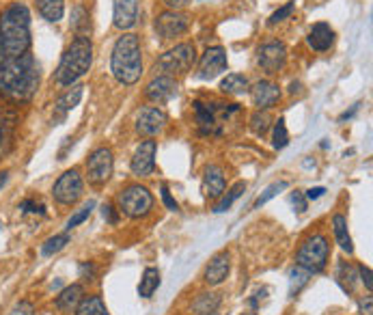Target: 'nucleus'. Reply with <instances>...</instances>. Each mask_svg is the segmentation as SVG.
Segmentation results:
<instances>
[{
    "label": "nucleus",
    "instance_id": "1",
    "mask_svg": "<svg viewBox=\"0 0 373 315\" xmlns=\"http://www.w3.org/2000/svg\"><path fill=\"white\" fill-rule=\"evenodd\" d=\"M39 87V63L33 54L7 59L0 67V95L11 102H28Z\"/></svg>",
    "mask_w": 373,
    "mask_h": 315
},
{
    "label": "nucleus",
    "instance_id": "2",
    "mask_svg": "<svg viewBox=\"0 0 373 315\" xmlns=\"http://www.w3.org/2000/svg\"><path fill=\"white\" fill-rule=\"evenodd\" d=\"M0 43L7 59L26 54L31 48V13L22 3H13L0 15Z\"/></svg>",
    "mask_w": 373,
    "mask_h": 315
},
{
    "label": "nucleus",
    "instance_id": "3",
    "mask_svg": "<svg viewBox=\"0 0 373 315\" xmlns=\"http://www.w3.org/2000/svg\"><path fill=\"white\" fill-rule=\"evenodd\" d=\"M110 72L121 84H136L142 74V52L136 35H121L112 48L110 56Z\"/></svg>",
    "mask_w": 373,
    "mask_h": 315
},
{
    "label": "nucleus",
    "instance_id": "4",
    "mask_svg": "<svg viewBox=\"0 0 373 315\" xmlns=\"http://www.w3.org/2000/svg\"><path fill=\"white\" fill-rule=\"evenodd\" d=\"M93 61V43L89 37H76L69 48L65 50L63 59L56 69V82L63 87H72L74 82H78L84 74L89 72Z\"/></svg>",
    "mask_w": 373,
    "mask_h": 315
},
{
    "label": "nucleus",
    "instance_id": "5",
    "mask_svg": "<svg viewBox=\"0 0 373 315\" xmlns=\"http://www.w3.org/2000/svg\"><path fill=\"white\" fill-rule=\"evenodd\" d=\"M328 257H330V244H328L326 236L315 234V236H308L300 244V248L296 253V264H298V268L306 270L308 274H318L326 268Z\"/></svg>",
    "mask_w": 373,
    "mask_h": 315
},
{
    "label": "nucleus",
    "instance_id": "6",
    "mask_svg": "<svg viewBox=\"0 0 373 315\" xmlns=\"http://www.w3.org/2000/svg\"><path fill=\"white\" fill-rule=\"evenodd\" d=\"M117 206H119V212H123L128 218H145L154 210V196L149 188L140 184H132L119 192Z\"/></svg>",
    "mask_w": 373,
    "mask_h": 315
},
{
    "label": "nucleus",
    "instance_id": "7",
    "mask_svg": "<svg viewBox=\"0 0 373 315\" xmlns=\"http://www.w3.org/2000/svg\"><path fill=\"white\" fill-rule=\"evenodd\" d=\"M240 108L238 104H205V102H194V112H196V123L203 134H220L222 132V119H229L236 114Z\"/></svg>",
    "mask_w": 373,
    "mask_h": 315
},
{
    "label": "nucleus",
    "instance_id": "8",
    "mask_svg": "<svg viewBox=\"0 0 373 315\" xmlns=\"http://www.w3.org/2000/svg\"><path fill=\"white\" fill-rule=\"evenodd\" d=\"M196 61V50L192 43H179L175 48H170L168 52H164L158 63H156V69L162 72V76H179V74H186L190 72V67L194 65Z\"/></svg>",
    "mask_w": 373,
    "mask_h": 315
},
{
    "label": "nucleus",
    "instance_id": "9",
    "mask_svg": "<svg viewBox=\"0 0 373 315\" xmlns=\"http://www.w3.org/2000/svg\"><path fill=\"white\" fill-rule=\"evenodd\" d=\"M82 177L76 168L72 170H65V173L56 180L54 188H52V196H54V201L56 203H61V206H74L78 199L82 196Z\"/></svg>",
    "mask_w": 373,
    "mask_h": 315
},
{
    "label": "nucleus",
    "instance_id": "10",
    "mask_svg": "<svg viewBox=\"0 0 373 315\" xmlns=\"http://www.w3.org/2000/svg\"><path fill=\"white\" fill-rule=\"evenodd\" d=\"M112 168H114V158L112 152L108 147H100L95 149L89 160H87V173H89V182L93 186H104L110 175H112Z\"/></svg>",
    "mask_w": 373,
    "mask_h": 315
},
{
    "label": "nucleus",
    "instance_id": "11",
    "mask_svg": "<svg viewBox=\"0 0 373 315\" xmlns=\"http://www.w3.org/2000/svg\"><path fill=\"white\" fill-rule=\"evenodd\" d=\"M287 63V48L280 41H268L257 48V65L266 74H278Z\"/></svg>",
    "mask_w": 373,
    "mask_h": 315
},
{
    "label": "nucleus",
    "instance_id": "12",
    "mask_svg": "<svg viewBox=\"0 0 373 315\" xmlns=\"http://www.w3.org/2000/svg\"><path fill=\"white\" fill-rule=\"evenodd\" d=\"M229 67V61H226V52L222 48H208L203 52V56H201L198 61V72L196 76L201 80H214L216 76H220L222 72H226Z\"/></svg>",
    "mask_w": 373,
    "mask_h": 315
},
{
    "label": "nucleus",
    "instance_id": "13",
    "mask_svg": "<svg viewBox=\"0 0 373 315\" xmlns=\"http://www.w3.org/2000/svg\"><path fill=\"white\" fill-rule=\"evenodd\" d=\"M190 20L182 11H164L156 18V31L162 39H173L188 31Z\"/></svg>",
    "mask_w": 373,
    "mask_h": 315
},
{
    "label": "nucleus",
    "instance_id": "14",
    "mask_svg": "<svg viewBox=\"0 0 373 315\" xmlns=\"http://www.w3.org/2000/svg\"><path fill=\"white\" fill-rule=\"evenodd\" d=\"M156 152H158V142L156 140H142L138 149L134 152L132 158V173L138 177H149L156 168Z\"/></svg>",
    "mask_w": 373,
    "mask_h": 315
},
{
    "label": "nucleus",
    "instance_id": "15",
    "mask_svg": "<svg viewBox=\"0 0 373 315\" xmlns=\"http://www.w3.org/2000/svg\"><path fill=\"white\" fill-rule=\"evenodd\" d=\"M18 112L13 108L0 106V160H3L15 145Z\"/></svg>",
    "mask_w": 373,
    "mask_h": 315
},
{
    "label": "nucleus",
    "instance_id": "16",
    "mask_svg": "<svg viewBox=\"0 0 373 315\" xmlns=\"http://www.w3.org/2000/svg\"><path fill=\"white\" fill-rule=\"evenodd\" d=\"M168 123V117H166V112L160 110V108H142L138 112V117H136V130L138 134H145V136H156L160 134Z\"/></svg>",
    "mask_w": 373,
    "mask_h": 315
},
{
    "label": "nucleus",
    "instance_id": "17",
    "mask_svg": "<svg viewBox=\"0 0 373 315\" xmlns=\"http://www.w3.org/2000/svg\"><path fill=\"white\" fill-rule=\"evenodd\" d=\"M175 93H177V82L170 76L154 78L145 89V98L154 104H166L168 100H173Z\"/></svg>",
    "mask_w": 373,
    "mask_h": 315
},
{
    "label": "nucleus",
    "instance_id": "18",
    "mask_svg": "<svg viewBox=\"0 0 373 315\" xmlns=\"http://www.w3.org/2000/svg\"><path fill=\"white\" fill-rule=\"evenodd\" d=\"M138 0H112V24L119 31H128L136 24Z\"/></svg>",
    "mask_w": 373,
    "mask_h": 315
},
{
    "label": "nucleus",
    "instance_id": "19",
    "mask_svg": "<svg viewBox=\"0 0 373 315\" xmlns=\"http://www.w3.org/2000/svg\"><path fill=\"white\" fill-rule=\"evenodd\" d=\"M250 100H252L255 106L268 110L274 104H278L280 89L276 87L274 82H270V80H259V82H255L252 87H250Z\"/></svg>",
    "mask_w": 373,
    "mask_h": 315
},
{
    "label": "nucleus",
    "instance_id": "20",
    "mask_svg": "<svg viewBox=\"0 0 373 315\" xmlns=\"http://www.w3.org/2000/svg\"><path fill=\"white\" fill-rule=\"evenodd\" d=\"M229 270H231V262H229V253H218L214 260L208 264L205 272H203V281L212 288L224 283L229 276Z\"/></svg>",
    "mask_w": 373,
    "mask_h": 315
},
{
    "label": "nucleus",
    "instance_id": "21",
    "mask_svg": "<svg viewBox=\"0 0 373 315\" xmlns=\"http://www.w3.org/2000/svg\"><path fill=\"white\" fill-rule=\"evenodd\" d=\"M224 188H226V180H224L222 168L216 164H210L205 168V175H203V194L208 199H218V196H222Z\"/></svg>",
    "mask_w": 373,
    "mask_h": 315
},
{
    "label": "nucleus",
    "instance_id": "22",
    "mask_svg": "<svg viewBox=\"0 0 373 315\" xmlns=\"http://www.w3.org/2000/svg\"><path fill=\"white\" fill-rule=\"evenodd\" d=\"M308 46L313 50H318V52H326L332 43H334V31L330 28V24L326 22H318L315 24L311 31H308V37H306Z\"/></svg>",
    "mask_w": 373,
    "mask_h": 315
},
{
    "label": "nucleus",
    "instance_id": "23",
    "mask_svg": "<svg viewBox=\"0 0 373 315\" xmlns=\"http://www.w3.org/2000/svg\"><path fill=\"white\" fill-rule=\"evenodd\" d=\"M84 298V288L80 283H74L69 288H65L59 296H56V309L63 311V313H72L78 309V304Z\"/></svg>",
    "mask_w": 373,
    "mask_h": 315
},
{
    "label": "nucleus",
    "instance_id": "24",
    "mask_svg": "<svg viewBox=\"0 0 373 315\" xmlns=\"http://www.w3.org/2000/svg\"><path fill=\"white\" fill-rule=\"evenodd\" d=\"M332 232H334V240L341 246V250L352 255L354 253V244H352V236L348 232V218L343 216V214H334V218H332Z\"/></svg>",
    "mask_w": 373,
    "mask_h": 315
},
{
    "label": "nucleus",
    "instance_id": "25",
    "mask_svg": "<svg viewBox=\"0 0 373 315\" xmlns=\"http://www.w3.org/2000/svg\"><path fill=\"white\" fill-rule=\"evenodd\" d=\"M158 288H160V272H158V268H145L142 279L138 283V296L140 298H151Z\"/></svg>",
    "mask_w": 373,
    "mask_h": 315
},
{
    "label": "nucleus",
    "instance_id": "26",
    "mask_svg": "<svg viewBox=\"0 0 373 315\" xmlns=\"http://www.w3.org/2000/svg\"><path fill=\"white\" fill-rule=\"evenodd\" d=\"M35 3L48 22H59L65 13V0H35Z\"/></svg>",
    "mask_w": 373,
    "mask_h": 315
},
{
    "label": "nucleus",
    "instance_id": "27",
    "mask_svg": "<svg viewBox=\"0 0 373 315\" xmlns=\"http://www.w3.org/2000/svg\"><path fill=\"white\" fill-rule=\"evenodd\" d=\"M220 91L226 95H240L244 91H248V78L242 74H229L222 82H220Z\"/></svg>",
    "mask_w": 373,
    "mask_h": 315
},
{
    "label": "nucleus",
    "instance_id": "28",
    "mask_svg": "<svg viewBox=\"0 0 373 315\" xmlns=\"http://www.w3.org/2000/svg\"><path fill=\"white\" fill-rule=\"evenodd\" d=\"M82 91H84L82 84H74V87H72L67 93H63L59 100H56V112L67 114L69 110H74V108L78 106L80 98H82Z\"/></svg>",
    "mask_w": 373,
    "mask_h": 315
},
{
    "label": "nucleus",
    "instance_id": "29",
    "mask_svg": "<svg viewBox=\"0 0 373 315\" xmlns=\"http://www.w3.org/2000/svg\"><path fill=\"white\" fill-rule=\"evenodd\" d=\"M76 315H110V313L100 296H89L82 298V302L76 309Z\"/></svg>",
    "mask_w": 373,
    "mask_h": 315
},
{
    "label": "nucleus",
    "instance_id": "30",
    "mask_svg": "<svg viewBox=\"0 0 373 315\" xmlns=\"http://www.w3.org/2000/svg\"><path fill=\"white\" fill-rule=\"evenodd\" d=\"M218 307H220V296H218V294H201V296L192 302V311L198 313V315L216 313Z\"/></svg>",
    "mask_w": 373,
    "mask_h": 315
},
{
    "label": "nucleus",
    "instance_id": "31",
    "mask_svg": "<svg viewBox=\"0 0 373 315\" xmlns=\"http://www.w3.org/2000/svg\"><path fill=\"white\" fill-rule=\"evenodd\" d=\"M244 190H246V184H244V182H238V184H236V186H233L231 190H229V192H226V196L222 199V201H220V203H218V206L214 208V212H216V214H222V212H226V210H229V208H231V206H233V203L238 201V199H240V196L244 194Z\"/></svg>",
    "mask_w": 373,
    "mask_h": 315
},
{
    "label": "nucleus",
    "instance_id": "32",
    "mask_svg": "<svg viewBox=\"0 0 373 315\" xmlns=\"http://www.w3.org/2000/svg\"><path fill=\"white\" fill-rule=\"evenodd\" d=\"M72 26H74V31L78 33V37H87L84 33L91 28V22H89V13L84 11L82 7H76L74 13H72Z\"/></svg>",
    "mask_w": 373,
    "mask_h": 315
},
{
    "label": "nucleus",
    "instance_id": "33",
    "mask_svg": "<svg viewBox=\"0 0 373 315\" xmlns=\"http://www.w3.org/2000/svg\"><path fill=\"white\" fill-rule=\"evenodd\" d=\"M67 244H69V236H67V234H56V236H52V238H48V240L43 242V246H41V255L50 257V255H54V253L63 250Z\"/></svg>",
    "mask_w": 373,
    "mask_h": 315
},
{
    "label": "nucleus",
    "instance_id": "34",
    "mask_svg": "<svg viewBox=\"0 0 373 315\" xmlns=\"http://www.w3.org/2000/svg\"><path fill=\"white\" fill-rule=\"evenodd\" d=\"M270 123H272V117H270V114L264 110H259V112H255L252 114V117H250V130L257 134V136H264L268 130H270Z\"/></svg>",
    "mask_w": 373,
    "mask_h": 315
},
{
    "label": "nucleus",
    "instance_id": "35",
    "mask_svg": "<svg viewBox=\"0 0 373 315\" xmlns=\"http://www.w3.org/2000/svg\"><path fill=\"white\" fill-rule=\"evenodd\" d=\"M337 279H339V283L343 285V290L352 292V290H354V281H356V270L350 268L346 262H341V264H339V270H337Z\"/></svg>",
    "mask_w": 373,
    "mask_h": 315
},
{
    "label": "nucleus",
    "instance_id": "36",
    "mask_svg": "<svg viewBox=\"0 0 373 315\" xmlns=\"http://www.w3.org/2000/svg\"><path fill=\"white\" fill-rule=\"evenodd\" d=\"M272 145H274V149H285L287 145H290V132H287L285 119H278L276 126H274V132H272Z\"/></svg>",
    "mask_w": 373,
    "mask_h": 315
},
{
    "label": "nucleus",
    "instance_id": "37",
    "mask_svg": "<svg viewBox=\"0 0 373 315\" xmlns=\"http://www.w3.org/2000/svg\"><path fill=\"white\" fill-rule=\"evenodd\" d=\"M308 272L306 270H302V268H296V270H292V274H290V296H296L304 285L308 283Z\"/></svg>",
    "mask_w": 373,
    "mask_h": 315
},
{
    "label": "nucleus",
    "instance_id": "38",
    "mask_svg": "<svg viewBox=\"0 0 373 315\" xmlns=\"http://www.w3.org/2000/svg\"><path fill=\"white\" fill-rule=\"evenodd\" d=\"M285 188H287V182H274V184H270V186L266 188V192L255 201L252 208H255V210H259L262 206H266V203L270 201V199H274V196H276L280 190H285Z\"/></svg>",
    "mask_w": 373,
    "mask_h": 315
},
{
    "label": "nucleus",
    "instance_id": "39",
    "mask_svg": "<svg viewBox=\"0 0 373 315\" xmlns=\"http://www.w3.org/2000/svg\"><path fill=\"white\" fill-rule=\"evenodd\" d=\"M93 208H95V201H89V203H84L69 220H67V232H72L74 227H78V224H82L84 220H87L89 216H91V212H93Z\"/></svg>",
    "mask_w": 373,
    "mask_h": 315
},
{
    "label": "nucleus",
    "instance_id": "40",
    "mask_svg": "<svg viewBox=\"0 0 373 315\" xmlns=\"http://www.w3.org/2000/svg\"><path fill=\"white\" fill-rule=\"evenodd\" d=\"M294 7H296V3H287L285 7H280L278 11H274V13L270 15V20H268V24H270V26H274V24H278V22H283L285 18H290V15L294 13Z\"/></svg>",
    "mask_w": 373,
    "mask_h": 315
},
{
    "label": "nucleus",
    "instance_id": "41",
    "mask_svg": "<svg viewBox=\"0 0 373 315\" xmlns=\"http://www.w3.org/2000/svg\"><path fill=\"white\" fill-rule=\"evenodd\" d=\"M20 212L22 214H46V206L43 203H35L33 199H26V201L20 206Z\"/></svg>",
    "mask_w": 373,
    "mask_h": 315
},
{
    "label": "nucleus",
    "instance_id": "42",
    "mask_svg": "<svg viewBox=\"0 0 373 315\" xmlns=\"http://www.w3.org/2000/svg\"><path fill=\"white\" fill-rule=\"evenodd\" d=\"M160 190H162V201H164V206L170 210V212H177L179 210V206H177V201L173 196H170V192H168V186L166 184H162L160 186Z\"/></svg>",
    "mask_w": 373,
    "mask_h": 315
},
{
    "label": "nucleus",
    "instance_id": "43",
    "mask_svg": "<svg viewBox=\"0 0 373 315\" xmlns=\"http://www.w3.org/2000/svg\"><path fill=\"white\" fill-rule=\"evenodd\" d=\"M119 210H114V206H102V216H104V220L108 222V224H117L119 222V214H117Z\"/></svg>",
    "mask_w": 373,
    "mask_h": 315
},
{
    "label": "nucleus",
    "instance_id": "44",
    "mask_svg": "<svg viewBox=\"0 0 373 315\" xmlns=\"http://www.w3.org/2000/svg\"><path fill=\"white\" fill-rule=\"evenodd\" d=\"M358 276H360V281L365 283L367 292L371 294V290H373V281H371V270H369V266L360 264V266H358Z\"/></svg>",
    "mask_w": 373,
    "mask_h": 315
},
{
    "label": "nucleus",
    "instance_id": "45",
    "mask_svg": "<svg viewBox=\"0 0 373 315\" xmlns=\"http://www.w3.org/2000/svg\"><path fill=\"white\" fill-rule=\"evenodd\" d=\"M9 315H35V307H33L31 302H26V300H24V302H20Z\"/></svg>",
    "mask_w": 373,
    "mask_h": 315
},
{
    "label": "nucleus",
    "instance_id": "46",
    "mask_svg": "<svg viewBox=\"0 0 373 315\" xmlns=\"http://www.w3.org/2000/svg\"><path fill=\"white\" fill-rule=\"evenodd\" d=\"M292 203L298 208V212H304L306 210V196L302 192H294L292 194Z\"/></svg>",
    "mask_w": 373,
    "mask_h": 315
},
{
    "label": "nucleus",
    "instance_id": "47",
    "mask_svg": "<svg viewBox=\"0 0 373 315\" xmlns=\"http://www.w3.org/2000/svg\"><path fill=\"white\" fill-rule=\"evenodd\" d=\"M162 3L170 9V11H179L188 5V0H162Z\"/></svg>",
    "mask_w": 373,
    "mask_h": 315
},
{
    "label": "nucleus",
    "instance_id": "48",
    "mask_svg": "<svg viewBox=\"0 0 373 315\" xmlns=\"http://www.w3.org/2000/svg\"><path fill=\"white\" fill-rule=\"evenodd\" d=\"M324 192H326V188H322V186H318V188H311V190H306V199L308 201H315V199H320V196H324Z\"/></svg>",
    "mask_w": 373,
    "mask_h": 315
},
{
    "label": "nucleus",
    "instance_id": "49",
    "mask_svg": "<svg viewBox=\"0 0 373 315\" xmlns=\"http://www.w3.org/2000/svg\"><path fill=\"white\" fill-rule=\"evenodd\" d=\"M80 272L87 276L89 274V279H93V274H95V268H93V264H82L80 266Z\"/></svg>",
    "mask_w": 373,
    "mask_h": 315
},
{
    "label": "nucleus",
    "instance_id": "50",
    "mask_svg": "<svg viewBox=\"0 0 373 315\" xmlns=\"http://www.w3.org/2000/svg\"><path fill=\"white\" fill-rule=\"evenodd\" d=\"M360 309H362V313L371 315V298H369V296H367V302H365V300L360 302Z\"/></svg>",
    "mask_w": 373,
    "mask_h": 315
},
{
    "label": "nucleus",
    "instance_id": "51",
    "mask_svg": "<svg viewBox=\"0 0 373 315\" xmlns=\"http://www.w3.org/2000/svg\"><path fill=\"white\" fill-rule=\"evenodd\" d=\"M7 180H9V173H7V170H3V173H0V188L7 184Z\"/></svg>",
    "mask_w": 373,
    "mask_h": 315
},
{
    "label": "nucleus",
    "instance_id": "52",
    "mask_svg": "<svg viewBox=\"0 0 373 315\" xmlns=\"http://www.w3.org/2000/svg\"><path fill=\"white\" fill-rule=\"evenodd\" d=\"M300 89H302V84H300V82H292V89H290L292 93H300Z\"/></svg>",
    "mask_w": 373,
    "mask_h": 315
},
{
    "label": "nucleus",
    "instance_id": "53",
    "mask_svg": "<svg viewBox=\"0 0 373 315\" xmlns=\"http://www.w3.org/2000/svg\"><path fill=\"white\" fill-rule=\"evenodd\" d=\"M3 59H5V50H3V43H0V67H3Z\"/></svg>",
    "mask_w": 373,
    "mask_h": 315
},
{
    "label": "nucleus",
    "instance_id": "54",
    "mask_svg": "<svg viewBox=\"0 0 373 315\" xmlns=\"http://www.w3.org/2000/svg\"><path fill=\"white\" fill-rule=\"evenodd\" d=\"M242 315H257V313H242Z\"/></svg>",
    "mask_w": 373,
    "mask_h": 315
},
{
    "label": "nucleus",
    "instance_id": "55",
    "mask_svg": "<svg viewBox=\"0 0 373 315\" xmlns=\"http://www.w3.org/2000/svg\"><path fill=\"white\" fill-rule=\"evenodd\" d=\"M210 315H214V313H210Z\"/></svg>",
    "mask_w": 373,
    "mask_h": 315
}]
</instances>
